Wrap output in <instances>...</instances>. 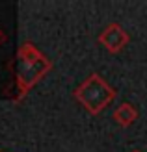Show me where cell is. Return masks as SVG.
<instances>
[{"instance_id":"6da1fadb","label":"cell","mask_w":147,"mask_h":152,"mask_svg":"<svg viewBox=\"0 0 147 152\" xmlns=\"http://www.w3.org/2000/svg\"><path fill=\"white\" fill-rule=\"evenodd\" d=\"M115 96H117V91H115L99 72H91L88 78L73 91V98L78 104H82V108L86 110L89 115H99Z\"/></svg>"},{"instance_id":"7a4b0ae2","label":"cell","mask_w":147,"mask_h":152,"mask_svg":"<svg viewBox=\"0 0 147 152\" xmlns=\"http://www.w3.org/2000/svg\"><path fill=\"white\" fill-rule=\"evenodd\" d=\"M50 59L43 56L32 43H24L19 48V74H17V83L21 87V93L24 95L26 91L39 82L45 74L50 71Z\"/></svg>"},{"instance_id":"3957f363","label":"cell","mask_w":147,"mask_h":152,"mask_svg":"<svg viewBox=\"0 0 147 152\" xmlns=\"http://www.w3.org/2000/svg\"><path fill=\"white\" fill-rule=\"evenodd\" d=\"M130 35L125 28L117 22H110L103 32L99 34V43L110 52V54H117L129 45Z\"/></svg>"},{"instance_id":"277c9868","label":"cell","mask_w":147,"mask_h":152,"mask_svg":"<svg viewBox=\"0 0 147 152\" xmlns=\"http://www.w3.org/2000/svg\"><path fill=\"white\" fill-rule=\"evenodd\" d=\"M138 119V110L130 102H123L114 110V121L121 128H129Z\"/></svg>"},{"instance_id":"5b68a950","label":"cell","mask_w":147,"mask_h":152,"mask_svg":"<svg viewBox=\"0 0 147 152\" xmlns=\"http://www.w3.org/2000/svg\"><path fill=\"white\" fill-rule=\"evenodd\" d=\"M132 152H142V150H138V148H134V150H132Z\"/></svg>"}]
</instances>
